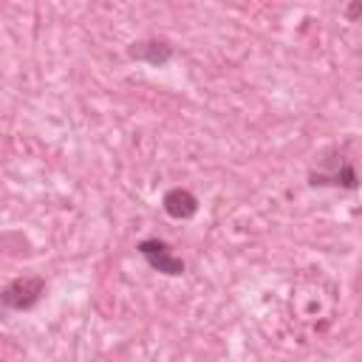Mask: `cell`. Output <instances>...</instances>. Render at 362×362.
I'll return each instance as SVG.
<instances>
[{"instance_id": "5b68a950", "label": "cell", "mask_w": 362, "mask_h": 362, "mask_svg": "<svg viewBox=\"0 0 362 362\" xmlns=\"http://www.w3.org/2000/svg\"><path fill=\"white\" fill-rule=\"evenodd\" d=\"M130 57L147 65H167L173 59V45L164 40H141L130 48Z\"/></svg>"}, {"instance_id": "7a4b0ae2", "label": "cell", "mask_w": 362, "mask_h": 362, "mask_svg": "<svg viewBox=\"0 0 362 362\" xmlns=\"http://www.w3.org/2000/svg\"><path fill=\"white\" fill-rule=\"evenodd\" d=\"M139 255H141V257H144L156 272H161V274L175 277V274H181V272H184V260H181V257H175L164 240H156V238L141 240V243H139Z\"/></svg>"}, {"instance_id": "277c9868", "label": "cell", "mask_w": 362, "mask_h": 362, "mask_svg": "<svg viewBox=\"0 0 362 362\" xmlns=\"http://www.w3.org/2000/svg\"><path fill=\"white\" fill-rule=\"evenodd\" d=\"M161 204H164V212H167L170 218H178V221H187V218H192V215L198 212L195 195H192L189 189H181V187L167 189Z\"/></svg>"}, {"instance_id": "6da1fadb", "label": "cell", "mask_w": 362, "mask_h": 362, "mask_svg": "<svg viewBox=\"0 0 362 362\" xmlns=\"http://www.w3.org/2000/svg\"><path fill=\"white\" fill-rule=\"evenodd\" d=\"M45 291V280L42 277H17L11 283H6L0 300L6 308H14V311H25L31 308Z\"/></svg>"}, {"instance_id": "3957f363", "label": "cell", "mask_w": 362, "mask_h": 362, "mask_svg": "<svg viewBox=\"0 0 362 362\" xmlns=\"http://www.w3.org/2000/svg\"><path fill=\"white\" fill-rule=\"evenodd\" d=\"M331 167L325 170H314L311 173V184L317 187H325V184H337V187H345V189H354L356 187V173H354V167L348 164V161H342V158H325Z\"/></svg>"}, {"instance_id": "8992f818", "label": "cell", "mask_w": 362, "mask_h": 362, "mask_svg": "<svg viewBox=\"0 0 362 362\" xmlns=\"http://www.w3.org/2000/svg\"><path fill=\"white\" fill-rule=\"evenodd\" d=\"M359 14H362V3H351V6L345 8V17H351V20L359 17Z\"/></svg>"}]
</instances>
